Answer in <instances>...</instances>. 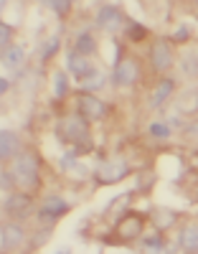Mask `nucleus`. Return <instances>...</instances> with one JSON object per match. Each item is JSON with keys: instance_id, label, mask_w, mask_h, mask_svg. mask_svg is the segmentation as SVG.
Here are the masks:
<instances>
[{"instance_id": "1", "label": "nucleus", "mask_w": 198, "mask_h": 254, "mask_svg": "<svg viewBox=\"0 0 198 254\" xmlns=\"http://www.w3.org/2000/svg\"><path fill=\"white\" fill-rule=\"evenodd\" d=\"M54 132L56 137L69 145V150H76L81 158L86 153L94 150V137H92V125L86 122L84 117H79L76 112H69V115H61L54 125Z\"/></svg>"}, {"instance_id": "2", "label": "nucleus", "mask_w": 198, "mask_h": 254, "mask_svg": "<svg viewBox=\"0 0 198 254\" xmlns=\"http://www.w3.org/2000/svg\"><path fill=\"white\" fill-rule=\"evenodd\" d=\"M41 168H43V160H41L38 150H33L31 145H26V150L8 165V171L15 181V188L36 193V190L41 188Z\"/></svg>"}, {"instance_id": "3", "label": "nucleus", "mask_w": 198, "mask_h": 254, "mask_svg": "<svg viewBox=\"0 0 198 254\" xmlns=\"http://www.w3.org/2000/svg\"><path fill=\"white\" fill-rule=\"evenodd\" d=\"M145 226H147V214H142V211H127L120 221L112 224L109 237H102V242L109 244V247L137 244L145 234Z\"/></svg>"}, {"instance_id": "4", "label": "nucleus", "mask_w": 198, "mask_h": 254, "mask_svg": "<svg viewBox=\"0 0 198 254\" xmlns=\"http://www.w3.org/2000/svg\"><path fill=\"white\" fill-rule=\"evenodd\" d=\"M132 176V163L127 155H109V158H99L94 171H92V186L94 188H104V186H117L125 178Z\"/></svg>"}, {"instance_id": "5", "label": "nucleus", "mask_w": 198, "mask_h": 254, "mask_svg": "<svg viewBox=\"0 0 198 254\" xmlns=\"http://www.w3.org/2000/svg\"><path fill=\"white\" fill-rule=\"evenodd\" d=\"M142 76H145L142 59L135 56V54H127L125 61H120L117 66L109 69V87L115 92H130L142 81Z\"/></svg>"}, {"instance_id": "6", "label": "nucleus", "mask_w": 198, "mask_h": 254, "mask_svg": "<svg viewBox=\"0 0 198 254\" xmlns=\"http://www.w3.org/2000/svg\"><path fill=\"white\" fill-rule=\"evenodd\" d=\"M71 201L61 196V193H43L36 203V226H43V229H56V224L66 216L71 214Z\"/></svg>"}, {"instance_id": "7", "label": "nucleus", "mask_w": 198, "mask_h": 254, "mask_svg": "<svg viewBox=\"0 0 198 254\" xmlns=\"http://www.w3.org/2000/svg\"><path fill=\"white\" fill-rule=\"evenodd\" d=\"M145 59H147L150 74H155V76H168L175 69V64H178V54H175V49L170 46V41L165 36H155L150 41Z\"/></svg>"}, {"instance_id": "8", "label": "nucleus", "mask_w": 198, "mask_h": 254, "mask_svg": "<svg viewBox=\"0 0 198 254\" xmlns=\"http://www.w3.org/2000/svg\"><path fill=\"white\" fill-rule=\"evenodd\" d=\"M0 211H3L5 219L26 224L36 214V198H33V193H28V190L15 188V190H10V193H5L3 198H0Z\"/></svg>"}, {"instance_id": "9", "label": "nucleus", "mask_w": 198, "mask_h": 254, "mask_svg": "<svg viewBox=\"0 0 198 254\" xmlns=\"http://www.w3.org/2000/svg\"><path fill=\"white\" fill-rule=\"evenodd\" d=\"M125 20H127V13L117 3H97L94 5L92 26L97 33H109L112 38H117V33H122Z\"/></svg>"}, {"instance_id": "10", "label": "nucleus", "mask_w": 198, "mask_h": 254, "mask_svg": "<svg viewBox=\"0 0 198 254\" xmlns=\"http://www.w3.org/2000/svg\"><path fill=\"white\" fill-rule=\"evenodd\" d=\"M109 102L102 94H89V92H74V112L84 117L89 125H102L109 117Z\"/></svg>"}, {"instance_id": "11", "label": "nucleus", "mask_w": 198, "mask_h": 254, "mask_svg": "<svg viewBox=\"0 0 198 254\" xmlns=\"http://www.w3.org/2000/svg\"><path fill=\"white\" fill-rule=\"evenodd\" d=\"M31 231L20 221H0V254H20L26 252Z\"/></svg>"}, {"instance_id": "12", "label": "nucleus", "mask_w": 198, "mask_h": 254, "mask_svg": "<svg viewBox=\"0 0 198 254\" xmlns=\"http://www.w3.org/2000/svg\"><path fill=\"white\" fill-rule=\"evenodd\" d=\"M178 89H181V79H178V76H173V74H168V76H158L155 84H152V89L147 92V99H145L147 110H150V112H160V110H165L168 104L175 99Z\"/></svg>"}, {"instance_id": "13", "label": "nucleus", "mask_w": 198, "mask_h": 254, "mask_svg": "<svg viewBox=\"0 0 198 254\" xmlns=\"http://www.w3.org/2000/svg\"><path fill=\"white\" fill-rule=\"evenodd\" d=\"M64 69L69 71V76H71V81L76 84V87H81L84 81H89L92 76H97L102 71L94 59H84L69 46H66V51H64Z\"/></svg>"}, {"instance_id": "14", "label": "nucleus", "mask_w": 198, "mask_h": 254, "mask_svg": "<svg viewBox=\"0 0 198 254\" xmlns=\"http://www.w3.org/2000/svg\"><path fill=\"white\" fill-rule=\"evenodd\" d=\"M198 254V219H186L181 221L178 231H175V237L170 239L168 244V252L165 254Z\"/></svg>"}, {"instance_id": "15", "label": "nucleus", "mask_w": 198, "mask_h": 254, "mask_svg": "<svg viewBox=\"0 0 198 254\" xmlns=\"http://www.w3.org/2000/svg\"><path fill=\"white\" fill-rule=\"evenodd\" d=\"M69 49H74L84 59H94L99 54V33L94 31V26L89 23V26L76 28L69 38Z\"/></svg>"}, {"instance_id": "16", "label": "nucleus", "mask_w": 198, "mask_h": 254, "mask_svg": "<svg viewBox=\"0 0 198 254\" xmlns=\"http://www.w3.org/2000/svg\"><path fill=\"white\" fill-rule=\"evenodd\" d=\"M23 150H26L23 135L13 127H0V168H8Z\"/></svg>"}, {"instance_id": "17", "label": "nucleus", "mask_w": 198, "mask_h": 254, "mask_svg": "<svg viewBox=\"0 0 198 254\" xmlns=\"http://www.w3.org/2000/svg\"><path fill=\"white\" fill-rule=\"evenodd\" d=\"M173 107H175V115L183 117L186 122L198 120V84H186V87H181L175 99H173Z\"/></svg>"}, {"instance_id": "18", "label": "nucleus", "mask_w": 198, "mask_h": 254, "mask_svg": "<svg viewBox=\"0 0 198 254\" xmlns=\"http://www.w3.org/2000/svg\"><path fill=\"white\" fill-rule=\"evenodd\" d=\"M64 51V33L56 31L51 36H46V41H41L38 49H36V61H38V66H49V64L56 61V56Z\"/></svg>"}, {"instance_id": "19", "label": "nucleus", "mask_w": 198, "mask_h": 254, "mask_svg": "<svg viewBox=\"0 0 198 254\" xmlns=\"http://www.w3.org/2000/svg\"><path fill=\"white\" fill-rule=\"evenodd\" d=\"M0 66L8 71V76L20 71V69H26L28 66V49L15 41L13 46H8L5 51H0Z\"/></svg>"}, {"instance_id": "20", "label": "nucleus", "mask_w": 198, "mask_h": 254, "mask_svg": "<svg viewBox=\"0 0 198 254\" xmlns=\"http://www.w3.org/2000/svg\"><path fill=\"white\" fill-rule=\"evenodd\" d=\"M120 36H122L125 44H132V46H142V44H150L152 41V31L145 23H140L137 18H132V15H127Z\"/></svg>"}, {"instance_id": "21", "label": "nucleus", "mask_w": 198, "mask_h": 254, "mask_svg": "<svg viewBox=\"0 0 198 254\" xmlns=\"http://www.w3.org/2000/svg\"><path fill=\"white\" fill-rule=\"evenodd\" d=\"M137 190L135 188H130V190H125V193H120V196H115V198H109V203L104 206V211H102V216L109 221V224H115V221H120L127 211H132L130 206H132V196H135Z\"/></svg>"}, {"instance_id": "22", "label": "nucleus", "mask_w": 198, "mask_h": 254, "mask_svg": "<svg viewBox=\"0 0 198 254\" xmlns=\"http://www.w3.org/2000/svg\"><path fill=\"white\" fill-rule=\"evenodd\" d=\"M147 221L152 224V229H155V231H163V234H168V231H173V229L181 226V214H178L175 208L158 206V208L147 216Z\"/></svg>"}, {"instance_id": "23", "label": "nucleus", "mask_w": 198, "mask_h": 254, "mask_svg": "<svg viewBox=\"0 0 198 254\" xmlns=\"http://www.w3.org/2000/svg\"><path fill=\"white\" fill-rule=\"evenodd\" d=\"M71 87H74V81H71L66 69L51 71V97H54V102H66L71 97Z\"/></svg>"}, {"instance_id": "24", "label": "nucleus", "mask_w": 198, "mask_h": 254, "mask_svg": "<svg viewBox=\"0 0 198 254\" xmlns=\"http://www.w3.org/2000/svg\"><path fill=\"white\" fill-rule=\"evenodd\" d=\"M168 244H170V239L163 234V231H145L142 234V239L137 242V247H140V252L142 254H165L168 252Z\"/></svg>"}, {"instance_id": "25", "label": "nucleus", "mask_w": 198, "mask_h": 254, "mask_svg": "<svg viewBox=\"0 0 198 254\" xmlns=\"http://www.w3.org/2000/svg\"><path fill=\"white\" fill-rule=\"evenodd\" d=\"M178 71L183 74V79L188 84L198 81V49H188V51L178 54Z\"/></svg>"}, {"instance_id": "26", "label": "nucleus", "mask_w": 198, "mask_h": 254, "mask_svg": "<svg viewBox=\"0 0 198 254\" xmlns=\"http://www.w3.org/2000/svg\"><path fill=\"white\" fill-rule=\"evenodd\" d=\"M145 132H147V137H150L152 142H168L175 130L168 125L165 117H152V120L147 122V127H145Z\"/></svg>"}, {"instance_id": "27", "label": "nucleus", "mask_w": 198, "mask_h": 254, "mask_svg": "<svg viewBox=\"0 0 198 254\" xmlns=\"http://www.w3.org/2000/svg\"><path fill=\"white\" fill-rule=\"evenodd\" d=\"M165 38L170 41L173 49H183V46H191L193 44V28L188 23H175L170 28V33H165Z\"/></svg>"}, {"instance_id": "28", "label": "nucleus", "mask_w": 198, "mask_h": 254, "mask_svg": "<svg viewBox=\"0 0 198 254\" xmlns=\"http://www.w3.org/2000/svg\"><path fill=\"white\" fill-rule=\"evenodd\" d=\"M43 8H49L51 13H54V18L56 20H69L71 18V13H74V3L71 0H46V3H41Z\"/></svg>"}, {"instance_id": "29", "label": "nucleus", "mask_w": 198, "mask_h": 254, "mask_svg": "<svg viewBox=\"0 0 198 254\" xmlns=\"http://www.w3.org/2000/svg\"><path fill=\"white\" fill-rule=\"evenodd\" d=\"M104 87H109V74L99 71L97 76H92L89 81H84L81 87H76V89H79V92H89V94H102Z\"/></svg>"}, {"instance_id": "30", "label": "nucleus", "mask_w": 198, "mask_h": 254, "mask_svg": "<svg viewBox=\"0 0 198 254\" xmlns=\"http://www.w3.org/2000/svg\"><path fill=\"white\" fill-rule=\"evenodd\" d=\"M54 234V229H43V226H36L33 231H31V239H28V247H26V252L23 254H28V252H33V249H41L43 244L49 242V237Z\"/></svg>"}, {"instance_id": "31", "label": "nucleus", "mask_w": 198, "mask_h": 254, "mask_svg": "<svg viewBox=\"0 0 198 254\" xmlns=\"http://www.w3.org/2000/svg\"><path fill=\"white\" fill-rule=\"evenodd\" d=\"M15 36H18V28L8 20H0V51H5L8 46L15 44Z\"/></svg>"}, {"instance_id": "32", "label": "nucleus", "mask_w": 198, "mask_h": 254, "mask_svg": "<svg viewBox=\"0 0 198 254\" xmlns=\"http://www.w3.org/2000/svg\"><path fill=\"white\" fill-rule=\"evenodd\" d=\"M155 173H137V181H135V190L137 193H150V188L155 186Z\"/></svg>"}, {"instance_id": "33", "label": "nucleus", "mask_w": 198, "mask_h": 254, "mask_svg": "<svg viewBox=\"0 0 198 254\" xmlns=\"http://www.w3.org/2000/svg\"><path fill=\"white\" fill-rule=\"evenodd\" d=\"M0 190H3V193H10V190H15V181H13V176H10L8 168H0Z\"/></svg>"}, {"instance_id": "34", "label": "nucleus", "mask_w": 198, "mask_h": 254, "mask_svg": "<svg viewBox=\"0 0 198 254\" xmlns=\"http://www.w3.org/2000/svg\"><path fill=\"white\" fill-rule=\"evenodd\" d=\"M13 89V81H10V76H3L0 74V99L3 97H8V92Z\"/></svg>"}, {"instance_id": "35", "label": "nucleus", "mask_w": 198, "mask_h": 254, "mask_svg": "<svg viewBox=\"0 0 198 254\" xmlns=\"http://www.w3.org/2000/svg\"><path fill=\"white\" fill-rule=\"evenodd\" d=\"M5 8H8V3H5V0H0V20H3V13H5Z\"/></svg>"}, {"instance_id": "36", "label": "nucleus", "mask_w": 198, "mask_h": 254, "mask_svg": "<svg viewBox=\"0 0 198 254\" xmlns=\"http://www.w3.org/2000/svg\"><path fill=\"white\" fill-rule=\"evenodd\" d=\"M56 254H71V249L69 247H61V249H56Z\"/></svg>"}, {"instance_id": "37", "label": "nucleus", "mask_w": 198, "mask_h": 254, "mask_svg": "<svg viewBox=\"0 0 198 254\" xmlns=\"http://www.w3.org/2000/svg\"><path fill=\"white\" fill-rule=\"evenodd\" d=\"M196 10H198V5H196Z\"/></svg>"}, {"instance_id": "38", "label": "nucleus", "mask_w": 198, "mask_h": 254, "mask_svg": "<svg viewBox=\"0 0 198 254\" xmlns=\"http://www.w3.org/2000/svg\"><path fill=\"white\" fill-rule=\"evenodd\" d=\"M137 254H140V252H137Z\"/></svg>"}]
</instances>
